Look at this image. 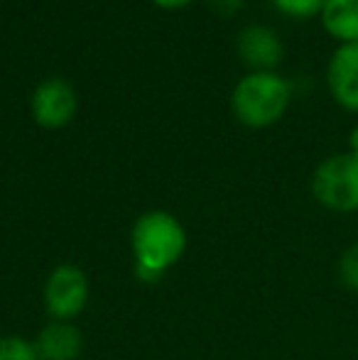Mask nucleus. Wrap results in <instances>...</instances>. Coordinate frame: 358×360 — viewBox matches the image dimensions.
<instances>
[{
  "label": "nucleus",
  "mask_w": 358,
  "mask_h": 360,
  "mask_svg": "<svg viewBox=\"0 0 358 360\" xmlns=\"http://www.w3.org/2000/svg\"><path fill=\"white\" fill-rule=\"evenodd\" d=\"M238 54L248 67L270 72L282 59V42L268 27H245L238 37Z\"/></svg>",
  "instance_id": "8"
},
{
  "label": "nucleus",
  "mask_w": 358,
  "mask_h": 360,
  "mask_svg": "<svg viewBox=\"0 0 358 360\" xmlns=\"http://www.w3.org/2000/svg\"><path fill=\"white\" fill-rule=\"evenodd\" d=\"M326 81L336 103L358 113V42L336 49L329 62Z\"/></svg>",
  "instance_id": "7"
},
{
  "label": "nucleus",
  "mask_w": 358,
  "mask_h": 360,
  "mask_svg": "<svg viewBox=\"0 0 358 360\" xmlns=\"http://www.w3.org/2000/svg\"><path fill=\"white\" fill-rule=\"evenodd\" d=\"M209 3L214 5L221 15H231V13H236L241 5H243V0H209Z\"/></svg>",
  "instance_id": "13"
},
{
  "label": "nucleus",
  "mask_w": 358,
  "mask_h": 360,
  "mask_svg": "<svg viewBox=\"0 0 358 360\" xmlns=\"http://www.w3.org/2000/svg\"><path fill=\"white\" fill-rule=\"evenodd\" d=\"M130 248L135 257V277L153 285L181 260L186 250V231L177 216L167 211H148L130 231Z\"/></svg>",
  "instance_id": "1"
},
{
  "label": "nucleus",
  "mask_w": 358,
  "mask_h": 360,
  "mask_svg": "<svg viewBox=\"0 0 358 360\" xmlns=\"http://www.w3.org/2000/svg\"><path fill=\"white\" fill-rule=\"evenodd\" d=\"M290 103V84L272 72L248 74L234 91L236 118L248 128H265L282 118Z\"/></svg>",
  "instance_id": "2"
},
{
  "label": "nucleus",
  "mask_w": 358,
  "mask_h": 360,
  "mask_svg": "<svg viewBox=\"0 0 358 360\" xmlns=\"http://www.w3.org/2000/svg\"><path fill=\"white\" fill-rule=\"evenodd\" d=\"M321 22L331 37L344 44L358 42V0H326L321 8Z\"/></svg>",
  "instance_id": "9"
},
{
  "label": "nucleus",
  "mask_w": 358,
  "mask_h": 360,
  "mask_svg": "<svg viewBox=\"0 0 358 360\" xmlns=\"http://www.w3.org/2000/svg\"><path fill=\"white\" fill-rule=\"evenodd\" d=\"M339 280L344 287L358 292V243L346 248L344 255L339 260Z\"/></svg>",
  "instance_id": "11"
},
{
  "label": "nucleus",
  "mask_w": 358,
  "mask_h": 360,
  "mask_svg": "<svg viewBox=\"0 0 358 360\" xmlns=\"http://www.w3.org/2000/svg\"><path fill=\"white\" fill-rule=\"evenodd\" d=\"M77 113V94L62 79H49L32 94V118L42 128H64Z\"/></svg>",
  "instance_id": "5"
},
{
  "label": "nucleus",
  "mask_w": 358,
  "mask_h": 360,
  "mask_svg": "<svg viewBox=\"0 0 358 360\" xmlns=\"http://www.w3.org/2000/svg\"><path fill=\"white\" fill-rule=\"evenodd\" d=\"M351 155L358 157V125L354 128V133H351Z\"/></svg>",
  "instance_id": "15"
},
{
  "label": "nucleus",
  "mask_w": 358,
  "mask_h": 360,
  "mask_svg": "<svg viewBox=\"0 0 358 360\" xmlns=\"http://www.w3.org/2000/svg\"><path fill=\"white\" fill-rule=\"evenodd\" d=\"M39 360H79L84 351V333L74 321L49 319L34 338Z\"/></svg>",
  "instance_id": "6"
},
{
  "label": "nucleus",
  "mask_w": 358,
  "mask_h": 360,
  "mask_svg": "<svg viewBox=\"0 0 358 360\" xmlns=\"http://www.w3.org/2000/svg\"><path fill=\"white\" fill-rule=\"evenodd\" d=\"M312 194L324 209L339 214L358 211V157L349 152L321 162L312 176Z\"/></svg>",
  "instance_id": "3"
},
{
  "label": "nucleus",
  "mask_w": 358,
  "mask_h": 360,
  "mask_svg": "<svg viewBox=\"0 0 358 360\" xmlns=\"http://www.w3.org/2000/svg\"><path fill=\"white\" fill-rule=\"evenodd\" d=\"M160 8H181V5L191 3V0H155Z\"/></svg>",
  "instance_id": "14"
},
{
  "label": "nucleus",
  "mask_w": 358,
  "mask_h": 360,
  "mask_svg": "<svg viewBox=\"0 0 358 360\" xmlns=\"http://www.w3.org/2000/svg\"><path fill=\"white\" fill-rule=\"evenodd\" d=\"M277 10L292 18H312V15L321 13L326 0H272Z\"/></svg>",
  "instance_id": "12"
},
{
  "label": "nucleus",
  "mask_w": 358,
  "mask_h": 360,
  "mask_svg": "<svg viewBox=\"0 0 358 360\" xmlns=\"http://www.w3.org/2000/svg\"><path fill=\"white\" fill-rule=\"evenodd\" d=\"M0 360H39L34 341L18 333L0 336Z\"/></svg>",
  "instance_id": "10"
},
{
  "label": "nucleus",
  "mask_w": 358,
  "mask_h": 360,
  "mask_svg": "<svg viewBox=\"0 0 358 360\" xmlns=\"http://www.w3.org/2000/svg\"><path fill=\"white\" fill-rule=\"evenodd\" d=\"M91 285L87 272L72 262L57 265L44 280V311L54 321H74L87 309Z\"/></svg>",
  "instance_id": "4"
}]
</instances>
